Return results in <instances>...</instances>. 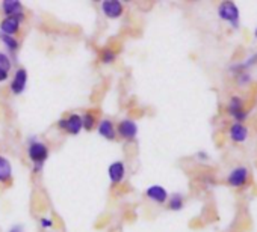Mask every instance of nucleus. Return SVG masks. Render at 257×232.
<instances>
[{"label":"nucleus","instance_id":"f8f14e48","mask_svg":"<svg viewBox=\"0 0 257 232\" xmlns=\"http://www.w3.org/2000/svg\"><path fill=\"white\" fill-rule=\"evenodd\" d=\"M246 138H248V128L245 126H242L240 122H234L230 127V139L233 142L242 144L246 140Z\"/></svg>","mask_w":257,"mask_h":232},{"label":"nucleus","instance_id":"9b49d317","mask_svg":"<svg viewBox=\"0 0 257 232\" xmlns=\"http://www.w3.org/2000/svg\"><path fill=\"white\" fill-rule=\"evenodd\" d=\"M146 196L156 202V204H165L168 200V192L162 187V186H152L146 190Z\"/></svg>","mask_w":257,"mask_h":232},{"label":"nucleus","instance_id":"39448f33","mask_svg":"<svg viewBox=\"0 0 257 232\" xmlns=\"http://www.w3.org/2000/svg\"><path fill=\"white\" fill-rule=\"evenodd\" d=\"M101 11L107 18H119L122 16L124 6L119 0H104L101 2Z\"/></svg>","mask_w":257,"mask_h":232},{"label":"nucleus","instance_id":"a211bd4d","mask_svg":"<svg viewBox=\"0 0 257 232\" xmlns=\"http://www.w3.org/2000/svg\"><path fill=\"white\" fill-rule=\"evenodd\" d=\"M0 41H2L8 50L11 52H16L19 48V41L14 38V36H10V35H4V34H0Z\"/></svg>","mask_w":257,"mask_h":232},{"label":"nucleus","instance_id":"6e6552de","mask_svg":"<svg viewBox=\"0 0 257 232\" xmlns=\"http://www.w3.org/2000/svg\"><path fill=\"white\" fill-rule=\"evenodd\" d=\"M228 113L236 120V122H242L248 116V113L243 110V104L239 96H231L230 104H228Z\"/></svg>","mask_w":257,"mask_h":232},{"label":"nucleus","instance_id":"2eb2a0df","mask_svg":"<svg viewBox=\"0 0 257 232\" xmlns=\"http://www.w3.org/2000/svg\"><path fill=\"white\" fill-rule=\"evenodd\" d=\"M98 134H100L101 138L107 139V140H113V139H115L116 132H115V127H113L112 121H109V120H103V121L98 124Z\"/></svg>","mask_w":257,"mask_h":232},{"label":"nucleus","instance_id":"4be33fe9","mask_svg":"<svg viewBox=\"0 0 257 232\" xmlns=\"http://www.w3.org/2000/svg\"><path fill=\"white\" fill-rule=\"evenodd\" d=\"M8 232H23V226L22 224H14Z\"/></svg>","mask_w":257,"mask_h":232},{"label":"nucleus","instance_id":"412c9836","mask_svg":"<svg viewBox=\"0 0 257 232\" xmlns=\"http://www.w3.org/2000/svg\"><path fill=\"white\" fill-rule=\"evenodd\" d=\"M40 223H41V226H43V228H52V226H53V220H52V218H49V217L41 218V220H40Z\"/></svg>","mask_w":257,"mask_h":232},{"label":"nucleus","instance_id":"b1692460","mask_svg":"<svg viewBox=\"0 0 257 232\" xmlns=\"http://www.w3.org/2000/svg\"><path fill=\"white\" fill-rule=\"evenodd\" d=\"M197 157H200V158H207V156H206L204 152H198V154H197Z\"/></svg>","mask_w":257,"mask_h":232},{"label":"nucleus","instance_id":"aec40b11","mask_svg":"<svg viewBox=\"0 0 257 232\" xmlns=\"http://www.w3.org/2000/svg\"><path fill=\"white\" fill-rule=\"evenodd\" d=\"M0 70H4V71L11 70V59L2 52H0Z\"/></svg>","mask_w":257,"mask_h":232},{"label":"nucleus","instance_id":"6ab92c4d","mask_svg":"<svg viewBox=\"0 0 257 232\" xmlns=\"http://www.w3.org/2000/svg\"><path fill=\"white\" fill-rule=\"evenodd\" d=\"M116 59V53L112 50V48H104V50H101V53H100V60L103 62V64H112L113 60Z\"/></svg>","mask_w":257,"mask_h":232},{"label":"nucleus","instance_id":"f3484780","mask_svg":"<svg viewBox=\"0 0 257 232\" xmlns=\"http://www.w3.org/2000/svg\"><path fill=\"white\" fill-rule=\"evenodd\" d=\"M82 124H83V128L86 132H91L95 124H97V118H95V114L92 112H86L83 116H82Z\"/></svg>","mask_w":257,"mask_h":232},{"label":"nucleus","instance_id":"f257e3e1","mask_svg":"<svg viewBox=\"0 0 257 232\" xmlns=\"http://www.w3.org/2000/svg\"><path fill=\"white\" fill-rule=\"evenodd\" d=\"M28 156L32 160V163L35 164V172H38L41 169V166L44 164V162L49 158V148L46 144H43L40 140H32L28 148Z\"/></svg>","mask_w":257,"mask_h":232},{"label":"nucleus","instance_id":"5701e85b","mask_svg":"<svg viewBox=\"0 0 257 232\" xmlns=\"http://www.w3.org/2000/svg\"><path fill=\"white\" fill-rule=\"evenodd\" d=\"M8 71H4V70H0V82H5L8 78Z\"/></svg>","mask_w":257,"mask_h":232},{"label":"nucleus","instance_id":"dca6fc26","mask_svg":"<svg viewBox=\"0 0 257 232\" xmlns=\"http://www.w3.org/2000/svg\"><path fill=\"white\" fill-rule=\"evenodd\" d=\"M183 196L180 193H176L173 196L168 198V208L173 210V211H180L183 208Z\"/></svg>","mask_w":257,"mask_h":232},{"label":"nucleus","instance_id":"ddd939ff","mask_svg":"<svg viewBox=\"0 0 257 232\" xmlns=\"http://www.w3.org/2000/svg\"><path fill=\"white\" fill-rule=\"evenodd\" d=\"M2 11L7 17H14L17 14L23 12V5H22V2H19V0H4Z\"/></svg>","mask_w":257,"mask_h":232},{"label":"nucleus","instance_id":"7ed1b4c3","mask_svg":"<svg viewBox=\"0 0 257 232\" xmlns=\"http://www.w3.org/2000/svg\"><path fill=\"white\" fill-rule=\"evenodd\" d=\"M58 127L62 128V130H65V132H67L68 134H71V136H77V134L82 132V128H83L82 116L77 114V113H71V114L68 116V118L59 120Z\"/></svg>","mask_w":257,"mask_h":232},{"label":"nucleus","instance_id":"0eeeda50","mask_svg":"<svg viewBox=\"0 0 257 232\" xmlns=\"http://www.w3.org/2000/svg\"><path fill=\"white\" fill-rule=\"evenodd\" d=\"M107 176L112 186L119 184L125 176V164L122 162H113L107 169Z\"/></svg>","mask_w":257,"mask_h":232},{"label":"nucleus","instance_id":"4468645a","mask_svg":"<svg viewBox=\"0 0 257 232\" xmlns=\"http://www.w3.org/2000/svg\"><path fill=\"white\" fill-rule=\"evenodd\" d=\"M13 178V166L10 160L4 156H0V182L7 184Z\"/></svg>","mask_w":257,"mask_h":232},{"label":"nucleus","instance_id":"20e7f679","mask_svg":"<svg viewBox=\"0 0 257 232\" xmlns=\"http://www.w3.org/2000/svg\"><path fill=\"white\" fill-rule=\"evenodd\" d=\"M23 20H25L23 12L22 14H17L14 17H5L2 20V23H0V34L10 35V36L17 35L19 30H20V24H22Z\"/></svg>","mask_w":257,"mask_h":232},{"label":"nucleus","instance_id":"1a4fd4ad","mask_svg":"<svg viewBox=\"0 0 257 232\" xmlns=\"http://www.w3.org/2000/svg\"><path fill=\"white\" fill-rule=\"evenodd\" d=\"M26 83H28V71L25 68H19L14 74V78L11 82V90L16 95H20L25 92L26 89Z\"/></svg>","mask_w":257,"mask_h":232},{"label":"nucleus","instance_id":"9d476101","mask_svg":"<svg viewBox=\"0 0 257 232\" xmlns=\"http://www.w3.org/2000/svg\"><path fill=\"white\" fill-rule=\"evenodd\" d=\"M246 180H248V169L243 168V166H239V168H234L230 175H228V184L231 187H242L246 184Z\"/></svg>","mask_w":257,"mask_h":232},{"label":"nucleus","instance_id":"393cba45","mask_svg":"<svg viewBox=\"0 0 257 232\" xmlns=\"http://www.w3.org/2000/svg\"><path fill=\"white\" fill-rule=\"evenodd\" d=\"M255 38H257V29H255Z\"/></svg>","mask_w":257,"mask_h":232},{"label":"nucleus","instance_id":"f03ea898","mask_svg":"<svg viewBox=\"0 0 257 232\" xmlns=\"http://www.w3.org/2000/svg\"><path fill=\"white\" fill-rule=\"evenodd\" d=\"M218 16L221 20L230 23L234 29L239 28V8L234 2H222L218 6Z\"/></svg>","mask_w":257,"mask_h":232},{"label":"nucleus","instance_id":"423d86ee","mask_svg":"<svg viewBox=\"0 0 257 232\" xmlns=\"http://www.w3.org/2000/svg\"><path fill=\"white\" fill-rule=\"evenodd\" d=\"M118 134L125 140H134L138 134V126L132 120H122L118 124Z\"/></svg>","mask_w":257,"mask_h":232}]
</instances>
